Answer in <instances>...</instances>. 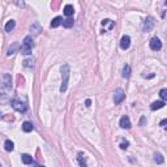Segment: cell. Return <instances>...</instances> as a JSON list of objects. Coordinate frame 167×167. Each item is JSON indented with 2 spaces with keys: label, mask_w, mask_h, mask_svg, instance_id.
<instances>
[{
  "label": "cell",
  "mask_w": 167,
  "mask_h": 167,
  "mask_svg": "<svg viewBox=\"0 0 167 167\" xmlns=\"http://www.w3.org/2000/svg\"><path fill=\"white\" fill-rule=\"evenodd\" d=\"M21 159H22V162L25 164H33V163H34L33 157L29 156V154H22V156H21Z\"/></svg>",
  "instance_id": "7c38bea8"
},
{
  "label": "cell",
  "mask_w": 167,
  "mask_h": 167,
  "mask_svg": "<svg viewBox=\"0 0 167 167\" xmlns=\"http://www.w3.org/2000/svg\"><path fill=\"white\" fill-rule=\"evenodd\" d=\"M73 12H74V9H73V7H72L71 4H68V5L64 7V14H65V16L71 17L72 14H73Z\"/></svg>",
  "instance_id": "9a60e30c"
},
{
  "label": "cell",
  "mask_w": 167,
  "mask_h": 167,
  "mask_svg": "<svg viewBox=\"0 0 167 167\" xmlns=\"http://www.w3.org/2000/svg\"><path fill=\"white\" fill-rule=\"evenodd\" d=\"M77 162H78L80 166L85 167L86 166V161H85V157H84V154L82 153H78L77 154Z\"/></svg>",
  "instance_id": "2e32d148"
},
{
  "label": "cell",
  "mask_w": 167,
  "mask_h": 167,
  "mask_svg": "<svg viewBox=\"0 0 167 167\" xmlns=\"http://www.w3.org/2000/svg\"><path fill=\"white\" fill-rule=\"evenodd\" d=\"M63 26L64 28H67V29H69V28H72L73 26V18H71V17H68L67 20H63Z\"/></svg>",
  "instance_id": "ac0fdd59"
},
{
  "label": "cell",
  "mask_w": 167,
  "mask_h": 167,
  "mask_svg": "<svg viewBox=\"0 0 167 167\" xmlns=\"http://www.w3.org/2000/svg\"><path fill=\"white\" fill-rule=\"evenodd\" d=\"M166 123H167V120H166V119H163V120L161 122V127H164V125H166Z\"/></svg>",
  "instance_id": "4dcf8cb0"
},
{
  "label": "cell",
  "mask_w": 167,
  "mask_h": 167,
  "mask_svg": "<svg viewBox=\"0 0 167 167\" xmlns=\"http://www.w3.org/2000/svg\"><path fill=\"white\" fill-rule=\"evenodd\" d=\"M119 125L123 128V129H129L130 128V119L128 118L127 115H124V116H122V119H120V123H119Z\"/></svg>",
  "instance_id": "52a82bcc"
},
{
  "label": "cell",
  "mask_w": 167,
  "mask_h": 167,
  "mask_svg": "<svg viewBox=\"0 0 167 167\" xmlns=\"http://www.w3.org/2000/svg\"><path fill=\"white\" fill-rule=\"evenodd\" d=\"M14 26H16V22H14L13 20H9L8 22L5 24V31H8V33H11L12 30L14 29Z\"/></svg>",
  "instance_id": "e0dca14e"
},
{
  "label": "cell",
  "mask_w": 167,
  "mask_h": 167,
  "mask_svg": "<svg viewBox=\"0 0 167 167\" xmlns=\"http://www.w3.org/2000/svg\"><path fill=\"white\" fill-rule=\"evenodd\" d=\"M123 77L124 78H129L130 77V67L128 64H125L124 69H123Z\"/></svg>",
  "instance_id": "ffe728a7"
},
{
  "label": "cell",
  "mask_w": 167,
  "mask_h": 167,
  "mask_svg": "<svg viewBox=\"0 0 167 167\" xmlns=\"http://www.w3.org/2000/svg\"><path fill=\"white\" fill-rule=\"evenodd\" d=\"M17 48H18V43H13V45H12V47H9V50H8V56L13 55L14 51H16Z\"/></svg>",
  "instance_id": "7402d4cb"
},
{
  "label": "cell",
  "mask_w": 167,
  "mask_h": 167,
  "mask_svg": "<svg viewBox=\"0 0 167 167\" xmlns=\"http://www.w3.org/2000/svg\"><path fill=\"white\" fill-rule=\"evenodd\" d=\"M63 22V18L62 17H55L54 20L51 21V28H57V26H60Z\"/></svg>",
  "instance_id": "d6986e66"
},
{
  "label": "cell",
  "mask_w": 167,
  "mask_h": 167,
  "mask_svg": "<svg viewBox=\"0 0 167 167\" xmlns=\"http://www.w3.org/2000/svg\"><path fill=\"white\" fill-rule=\"evenodd\" d=\"M154 161H156V162H157V163H158V164L163 163V157H162V154L157 153L156 156H154Z\"/></svg>",
  "instance_id": "cb8c5ba5"
},
{
  "label": "cell",
  "mask_w": 167,
  "mask_h": 167,
  "mask_svg": "<svg viewBox=\"0 0 167 167\" xmlns=\"http://www.w3.org/2000/svg\"><path fill=\"white\" fill-rule=\"evenodd\" d=\"M69 73H71L69 65L68 64H64L62 67V86H60V91H62V93H65V91H67V88H68Z\"/></svg>",
  "instance_id": "6da1fadb"
},
{
  "label": "cell",
  "mask_w": 167,
  "mask_h": 167,
  "mask_svg": "<svg viewBox=\"0 0 167 167\" xmlns=\"http://www.w3.org/2000/svg\"><path fill=\"white\" fill-rule=\"evenodd\" d=\"M34 47V42H33V38L30 35L24 38V42H22V46L20 47V51L21 54L24 55H30L31 54V48Z\"/></svg>",
  "instance_id": "7a4b0ae2"
},
{
  "label": "cell",
  "mask_w": 167,
  "mask_h": 167,
  "mask_svg": "<svg viewBox=\"0 0 167 167\" xmlns=\"http://www.w3.org/2000/svg\"><path fill=\"white\" fill-rule=\"evenodd\" d=\"M1 115H3V114H1V112H0V119H1Z\"/></svg>",
  "instance_id": "1f68e13d"
},
{
  "label": "cell",
  "mask_w": 167,
  "mask_h": 167,
  "mask_svg": "<svg viewBox=\"0 0 167 167\" xmlns=\"http://www.w3.org/2000/svg\"><path fill=\"white\" fill-rule=\"evenodd\" d=\"M145 122H146V119H145L144 116H142L141 120H140V125H144V124H145Z\"/></svg>",
  "instance_id": "f546056e"
},
{
  "label": "cell",
  "mask_w": 167,
  "mask_h": 167,
  "mask_svg": "<svg viewBox=\"0 0 167 167\" xmlns=\"http://www.w3.org/2000/svg\"><path fill=\"white\" fill-rule=\"evenodd\" d=\"M159 95H161L162 101H166V98H167V89H162V90L159 91Z\"/></svg>",
  "instance_id": "484cf974"
},
{
  "label": "cell",
  "mask_w": 167,
  "mask_h": 167,
  "mask_svg": "<svg viewBox=\"0 0 167 167\" xmlns=\"http://www.w3.org/2000/svg\"><path fill=\"white\" fill-rule=\"evenodd\" d=\"M3 88H5V89H11L12 88V80H11V76L9 74H4V77H3Z\"/></svg>",
  "instance_id": "30bf717a"
},
{
  "label": "cell",
  "mask_w": 167,
  "mask_h": 167,
  "mask_svg": "<svg viewBox=\"0 0 167 167\" xmlns=\"http://www.w3.org/2000/svg\"><path fill=\"white\" fill-rule=\"evenodd\" d=\"M9 101V95L3 88H0V105H4Z\"/></svg>",
  "instance_id": "9c48e42d"
},
{
  "label": "cell",
  "mask_w": 167,
  "mask_h": 167,
  "mask_svg": "<svg viewBox=\"0 0 167 167\" xmlns=\"http://www.w3.org/2000/svg\"><path fill=\"white\" fill-rule=\"evenodd\" d=\"M4 149H5L7 151H13V149H14L13 141H11V140H7V141L4 142Z\"/></svg>",
  "instance_id": "5bb4252c"
},
{
  "label": "cell",
  "mask_w": 167,
  "mask_h": 167,
  "mask_svg": "<svg viewBox=\"0 0 167 167\" xmlns=\"http://www.w3.org/2000/svg\"><path fill=\"white\" fill-rule=\"evenodd\" d=\"M33 129H34V125L31 124L30 122H25V123L22 124V130H24V132L28 133V132H31Z\"/></svg>",
  "instance_id": "4fadbf2b"
},
{
  "label": "cell",
  "mask_w": 167,
  "mask_h": 167,
  "mask_svg": "<svg viewBox=\"0 0 167 167\" xmlns=\"http://www.w3.org/2000/svg\"><path fill=\"white\" fill-rule=\"evenodd\" d=\"M11 106L16 111H18V112H21V114L26 112V110H28V106H26L24 102L18 101V99H12V101H11Z\"/></svg>",
  "instance_id": "3957f363"
},
{
  "label": "cell",
  "mask_w": 167,
  "mask_h": 167,
  "mask_svg": "<svg viewBox=\"0 0 167 167\" xmlns=\"http://www.w3.org/2000/svg\"><path fill=\"white\" fill-rule=\"evenodd\" d=\"M31 31H33V34L34 35H38L39 34V31H41V28L38 24H34V25L31 26Z\"/></svg>",
  "instance_id": "603a6c76"
},
{
  "label": "cell",
  "mask_w": 167,
  "mask_h": 167,
  "mask_svg": "<svg viewBox=\"0 0 167 167\" xmlns=\"http://www.w3.org/2000/svg\"><path fill=\"white\" fill-rule=\"evenodd\" d=\"M130 46V37L129 35H124V37L122 38V41H120V47L123 48V50H128Z\"/></svg>",
  "instance_id": "ba28073f"
},
{
  "label": "cell",
  "mask_w": 167,
  "mask_h": 167,
  "mask_svg": "<svg viewBox=\"0 0 167 167\" xmlns=\"http://www.w3.org/2000/svg\"><path fill=\"white\" fill-rule=\"evenodd\" d=\"M106 25L108 26V30H111V29L115 26V22H114V21H111V20H103L102 21V26H106Z\"/></svg>",
  "instance_id": "44dd1931"
},
{
  "label": "cell",
  "mask_w": 167,
  "mask_h": 167,
  "mask_svg": "<svg viewBox=\"0 0 167 167\" xmlns=\"http://www.w3.org/2000/svg\"><path fill=\"white\" fill-rule=\"evenodd\" d=\"M164 101H158V102H154L153 105L150 106V110H153V111H156V110H159V108H163L164 107Z\"/></svg>",
  "instance_id": "8fae6325"
},
{
  "label": "cell",
  "mask_w": 167,
  "mask_h": 167,
  "mask_svg": "<svg viewBox=\"0 0 167 167\" xmlns=\"http://www.w3.org/2000/svg\"><path fill=\"white\" fill-rule=\"evenodd\" d=\"M124 99H125L124 90H123V89H118V90L115 91V95H114V102H115V105H120Z\"/></svg>",
  "instance_id": "277c9868"
},
{
  "label": "cell",
  "mask_w": 167,
  "mask_h": 167,
  "mask_svg": "<svg viewBox=\"0 0 167 167\" xmlns=\"http://www.w3.org/2000/svg\"><path fill=\"white\" fill-rule=\"evenodd\" d=\"M154 24H156V21H154V18L151 16L146 17L144 21V31H151L154 28Z\"/></svg>",
  "instance_id": "8992f818"
},
{
  "label": "cell",
  "mask_w": 167,
  "mask_h": 167,
  "mask_svg": "<svg viewBox=\"0 0 167 167\" xmlns=\"http://www.w3.org/2000/svg\"><path fill=\"white\" fill-rule=\"evenodd\" d=\"M128 146H129V142H128V141H124V142L120 144V149H123V150L128 149Z\"/></svg>",
  "instance_id": "83f0119b"
},
{
  "label": "cell",
  "mask_w": 167,
  "mask_h": 167,
  "mask_svg": "<svg viewBox=\"0 0 167 167\" xmlns=\"http://www.w3.org/2000/svg\"><path fill=\"white\" fill-rule=\"evenodd\" d=\"M24 67H26V68H30V67H33V60H31V59L24 60Z\"/></svg>",
  "instance_id": "4316f807"
},
{
  "label": "cell",
  "mask_w": 167,
  "mask_h": 167,
  "mask_svg": "<svg viewBox=\"0 0 167 167\" xmlns=\"http://www.w3.org/2000/svg\"><path fill=\"white\" fill-rule=\"evenodd\" d=\"M13 3L17 7H20V8H25V1L24 0H13Z\"/></svg>",
  "instance_id": "d4e9b609"
},
{
  "label": "cell",
  "mask_w": 167,
  "mask_h": 167,
  "mask_svg": "<svg viewBox=\"0 0 167 167\" xmlns=\"http://www.w3.org/2000/svg\"><path fill=\"white\" fill-rule=\"evenodd\" d=\"M149 46H150V48H151L153 51H159V50L162 48V42H161V39H159V38L154 37V38H151V39H150Z\"/></svg>",
  "instance_id": "5b68a950"
},
{
  "label": "cell",
  "mask_w": 167,
  "mask_h": 167,
  "mask_svg": "<svg viewBox=\"0 0 167 167\" xmlns=\"http://www.w3.org/2000/svg\"><path fill=\"white\" fill-rule=\"evenodd\" d=\"M85 106H86V107H90V106H91V101H90V99H86V101H85Z\"/></svg>",
  "instance_id": "f1b7e54d"
}]
</instances>
